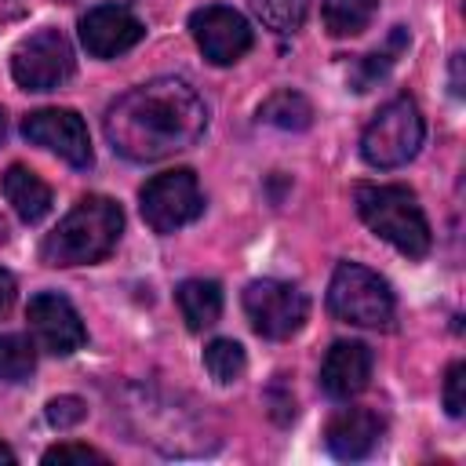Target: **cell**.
Returning a JSON list of instances; mask_svg holds the SVG:
<instances>
[{
	"label": "cell",
	"instance_id": "1",
	"mask_svg": "<svg viewBox=\"0 0 466 466\" xmlns=\"http://www.w3.org/2000/svg\"><path fill=\"white\" fill-rule=\"evenodd\" d=\"M102 127L120 157L153 164L200 142L208 131V106L186 80L157 76L124 91L106 109Z\"/></svg>",
	"mask_w": 466,
	"mask_h": 466
},
{
	"label": "cell",
	"instance_id": "2",
	"mask_svg": "<svg viewBox=\"0 0 466 466\" xmlns=\"http://www.w3.org/2000/svg\"><path fill=\"white\" fill-rule=\"evenodd\" d=\"M124 233V211L113 197L87 193L73 204V211L44 237L40 258L44 266H91L106 258Z\"/></svg>",
	"mask_w": 466,
	"mask_h": 466
},
{
	"label": "cell",
	"instance_id": "3",
	"mask_svg": "<svg viewBox=\"0 0 466 466\" xmlns=\"http://www.w3.org/2000/svg\"><path fill=\"white\" fill-rule=\"evenodd\" d=\"M353 200L360 222L400 255L422 258L430 251V222L408 186H357Z\"/></svg>",
	"mask_w": 466,
	"mask_h": 466
},
{
	"label": "cell",
	"instance_id": "4",
	"mask_svg": "<svg viewBox=\"0 0 466 466\" xmlns=\"http://www.w3.org/2000/svg\"><path fill=\"white\" fill-rule=\"evenodd\" d=\"M328 309L342 324L382 328L393 320V291L375 269L360 262H339L328 284Z\"/></svg>",
	"mask_w": 466,
	"mask_h": 466
},
{
	"label": "cell",
	"instance_id": "5",
	"mask_svg": "<svg viewBox=\"0 0 466 466\" xmlns=\"http://www.w3.org/2000/svg\"><path fill=\"white\" fill-rule=\"evenodd\" d=\"M422 135H426V124H422V113L415 106V98L400 95L393 102H386L371 124L364 127L360 135V157L371 164V167H400L408 164L419 146H422Z\"/></svg>",
	"mask_w": 466,
	"mask_h": 466
},
{
	"label": "cell",
	"instance_id": "6",
	"mask_svg": "<svg viewBox=\"0 0 466 466\" xmlns=\"http://www.w3.org/2000/svg\"><path fill=\"white\" fill-rule=\"evenodd\" d=\"M138 208H142V218L153 233H175V229L189 226L193 218H200L204 193H200V182L189 167H175V171L153 175L142 186Z\"/></svg>",
	"mask_w": 466,
	"mask_h": 466
},
{
	"label": "cell",
	"instance_id": "7",
	"mask_svg": "<svg viewBox=\"0 0 466 466\" xmlns=\"http://www.w3.org/2000/svg\"><path fill=\"white\" fill-rule=\"evenodd\" d=\"M73 44L58 29H36L11 55V76L25 91H55L73 76Z\"/></svg>",
	"mask_w": 466,
	"mask_h": 466
},
{
	"label": "cell",
	"instance_id": "8",
	"mask_svg": "<svg viewBox=\"0 0 466 466\" xmlns=\"http://www.w3.org/2000/svg\"><path fill=\"white\" fill-rule=\"evenodd\" d=\"M244 313L262 339H291L306 324L309 302L295 284L262 277L244 288Z\"/></svg>",
	"mask_w": 466,
	"mask_h": 466
},
{
	"label": "cell",
	"instance_id": "9",
	"mask_svg": "<svg viewBox=\"0 0 466 466\" xmlns=\"http://www.w3.org/2000/svg\"><path fill=\"white\" fill-rule=\"evenodd\" d=\"M189 33H193L197 47L204 51V58L215 66H233L237 58H244L251 51V40H255L248 18L222 4L197 7L189 15Z\"/></svg>",
	"mask_w": 466,
	"mask_h": 466
},
{
	"label": "cell",
	"instance_id": "10",
	"mask_svg": "<svg viewBox=\"0 0 466 466\" xmlns=\"http://www.w3.org/2000/svg\"><path fill=\"white\" fill-rule=\"evenodd\" d=\"M25 320H29V331H33L36 346L47 350V353H55V357H69V353H76L87 342V331L80 324V313L58 291L33 295L29 306H25Z\"/></svg>",
	"mask_w": 466,
	"mask_h": 466
},
{
	"label": "cell",
	"instance_id": "11",
	"mask_svg": "<svg viewBox=\"0 0 466 466\" xmlns=\"http://www.w3.org/2000/svg\"><path fill=\"white\" fill-rule=\"evenodd\" d=\"M22 135L51 153H58L73 167H91V135L76 109H36L22 120Z\"/></svg>",
	"mask_w": 466,
	"mask_h": 466
},
{
	"label": "cell",
	"instance_id": "12",
	"mask_svg": "<svg viewBox=\"0 0 466 466\" xmlns=\"http://www.w3.org/2000/svg\"><path fill=\"white\" fill-rule=\"evenodd\" d=\"M146 36L142 22L120 4H98L80 18V44L95 58H116Z\"/></svg>",
	"mask_w": 466,
	"mask_h": 466
},
{
	"label": "cell",
	"instance_id": "13",
	"mask_svg": "<svg viewBox=\"0 0 466 466\" xmlns=\"http://www.w3.org/2000/svg\"><path fill=\"white\" fill-rule=\"evenodd\" d=\"M371 368H375V357L364 342H353V339H342L328 350L324 364H320V390L331 397V400H350L357 393L368 390L371 382Z\"/></svg>",
	"mask_w": 466,
	"mask_h": 466
},
{
	"label": "cell",
	"instance_id": "14",
	"mask_svg": "<svg viewBox=\"0 0 466 466\" xmlns=\"http://www.w3.org/2000/svg\"><path fill=\"white\" fill-rule=\"evenodd\" d=\"M386 419L371 408H342L324 426V444L335 459H364L379 448Z\"/></svg>",
	"mask_w": 466,
	"mask_h": 466
},
{
	"label": "cell",
	"instance_id": "15",
	"mask_svg": "<svg viewBox=\"0 0 466 466\" xmlns=\"http://www.w3.org/2000/svg\"><path fill=\"white\" fill-rule=\"evenodd\" d=\"M4 197H7V204L15 208V215L22 218V222H40L47 211H51V186L36 175V171H29V167H22V164H11L7 171H4Z\"/></svg>",
	"mask_w": 466,
	"mask_h": 466
},
{
	"label": "cell",
	"instance_id": "16",
	"mask_svg": "<svg viewBox=\"0 0 466 466\" xmlns=\"http://www.w3.org/2000/svg\"><path fill=\"white\" fill-rule=\"evenodd\" d=\"M175 302H178V313H182L189 331H204L222 317V288L215 280H204V277L182 280L175 288Z\"/></svg>",
	"mask_w": 466,
	"mask_h": 466
},
{
	"label": "cell",
	"instance_id": "17",
	"mask_svg": "<svg viewBox=\"0 0 466 466\" xmlns=\"http://www.w3.org/2000/svg\"><path fill=\"white\" fill-rule=\"evenodd\" d=\"M258 120L262 124H273L280 131H306L313 124V106H309L306 95H299L291 87H280V91H273L258 106Z\"/></svg>",
	"mask_w": 466,
	"mask_h": 466
},
{
	"label": "cell",
	"instance_id": "18",
	"mask_svg": "<svg viewBox=\"0 0 466 466\" xmlns=\"http://www.w3.org/2000/svg\"><path fill=\"white\" fill-rule=\"evenodd\" d=\"M379 11V0H320L324 29L331 36H357L371 25Z\"/></svg>",
	"mask_w": 466,
	"mask_h": 466
},
{
	"label": "cell",
	"instance_id": "19",
	"mask_svg": "<svg viewBox=\"0 0 466 466\" xmlns=\"http://www.w3.org/2000/svg\"><path fill=\"white\" fill-rule=\"evenodd\" d=\"M204 368L215 382H237L248 368V357H244V346L233 342V339H211L204 346Z\"/></svg>",
	"mask_w": 466,
	"mask_h": 466
},
{
	"label": "cell",
	"instance_id": "20",
	"mask_svg": "<svg viewBox=\"0 0 466 466\" xmlns=\"http://www.w3.org/2000/svg\"><path fill=\"white\" fill-rule=\"evenodd\" d=\"M36 368V346L25 335H0V382H25Z\"/></svg>",
	"mask_w": 466,
	"mask_h": 466
},
{
	"label": "cell",
	"instance_id": "21",
	"mask_svg": "<svg viewBox=\"0 0 466 466\" xmlns=\"http://www.w3.org/2000/svg\"><path fill=\"white\" fill-rule=\"evenodd\" d=\"M251 11L258 15V22L273 33H295L306 22L309 0H251Z\"/></svg>",
	"mask_w": 466,
	"mask_h": 466
},
{
	"label": "cell",
	"instance_id": "22",
	"mask_svg": "<svg viewBox=\"0 0 466 466\" xmlns=\"http://www.w3.org/2000/svg\"><path fill=\"white\" fill-rule=\"evenodd\" d=\"M408 44V33L397 25L393 29V36H390V47L386 51H375V55H364L360 62H357V69H353V91H368L375 80H382L386 73H390V66L397 62V51Z\"/></svg>",
	"mask_w": 466,
	"mask_h": 466
},
{
	"label": "cell",
	"instance_id": "23",
	"mask_svg": "<svg viewBox=\"0 0 466 466\" xmlns=\"http://www.w3.org/2000/svg\"><path fill=\"white\" fill-rule=\"evenodd\" d=\"M84 415H87V404H84L80 397H73V393L47 400V422H51L55 430H69V426L84 422Z\"/></svg>",
	"mask_w": 466,
	"mask_h": 466
},
{
	"label": "cell",
	"instance_id": "24",
	"mask_svg": "<svg viewBox=\"0 0 466 466\" xmlns=\"http://www.w3.org/2000/svg\"><path fill=\"white\" fill-rule=\"evenodd\" d=\"M444 408H448V415H462V408H466V364L462 360H455L451 368H448V375H444Z\"/></svg>",
	"mask_w": 466,
	"mask_h": 466
},
{
	"label": "cell",
	"instance_id": "25",
	"mask_svg": "<svg viewBox=\"0 0 466 466\" xmlns=\"http://www.w3.org/2000/svg\"><path fill=\"white\" fill-rule=\"evenodd\" d=\"M44 462H47V466H55V462L66 466V462H109V459H106L98 448H87V444H73V441H69V444L47 448V451H44Z\"/></svg>",
	"mask_w": 466,
	"mask_h": 466
},
{
	"label": "cell",
	"instance_id": "26",
	"mask_svg": "<svg viewBox=\"0 0 466 466\" xmlns=\"http://www.w3.org/2000/svg\"><path fill=\"white\" fill-rule=\"evenodd\" d=\"M15 291H18V288H15V277H11L7 269H0V317L15 306Z\"/></svg>",
	"mask_w": 466,
	"mask_h": 466
},
{
	"label": "cell",
	"instance_id": "27",
	"mask_svg": "<svg viewBox=\"0 0 466 466\" xmlns=\"http://www.w3.org/2000/svg\"><path fill=\"white\" fill-rule=\"evenodd\" d=\"M451 91L462 95V55H451Z\"/></svg>",
	"mask_w": 466,
	"mask_h": 466
},
{
	"label": "cell",
	"instance_id": "28",
	"mask_svg": "<svg viewBox=\"0 0 466 466\" xmlns=\"http://www.w3.org/2000/svg\"><path fill=\"white\" fill-rule=\"evenodd\" d=\"M0 462H7V466H11V462H15V451H11V448H7V444H4V441H0Z\"/></svg>",
	"mask_w": 466,
	"mask_h": 466
},
{
	"label": "cell",
	"instance_id": "29",
	"mask_svg": "<svg viewBox=\"0 0 466 466\" xmlns=\"http://www.w3.org/2000/svg\"><path fill=\"white\" fill-rule=\"evenodd\" d=\"M4 240H7V218L0 215V244H4Z\"/></svg>",
	"mask_w": 466,
	"mask_h": 466
},
{
	"label": "cell",
	"instance_id": "30",
	"mask_svg": "<svg viewBox=\"0 0 466 466\" xmlns=\"http://www.w3.org/2000/svg\"><path fill=\"white\" fill-rule=\"evenodd\" d=\"M4 131H7V116H4V109H0V138H4Z\"/></svg>",
	"mask_w": 466,
	"mask_h": 466
}]
</instances>
